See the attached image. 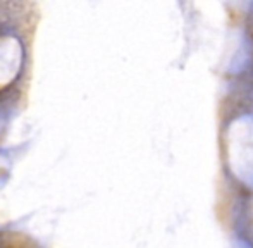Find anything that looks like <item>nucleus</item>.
Instances as JSON below:
<instances>
[]
</instances>
